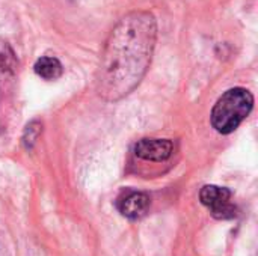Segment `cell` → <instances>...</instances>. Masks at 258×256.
Listing matches in <instances>:
<instances>
[{"instance_id": "6da1fadb", "label": "cell", "mask_w": 258, "mask_h": 256, "mask_svg": "<svg viewBox=\"0 0 258 256\" xmlns=\"http://www.w3.org/2000/svg\"><path fill=\"white\" fill-rule=\"evenodd\" d=\"M157 41V21L148 11H133L110 30L95 72V91L106 103L132 94L145 77Z\"/></svg>"}, {"instance_id": "7a4b0ae2", "label": "cell", "mask_w": 258, "mask_h": 256, "mask_svg": "<svg viewBox=\"0 0 258 256\" xmlns=\"http://www.w3.org/2000/svg\"><path fill=\"white\" fill-rule=\"evenodd\" d=\"M252 107V94L245 88H233L216 101L210 115L212 125L218 133L230 134L248 118Z\"/></svg>"}, {"instance_id": "ba28073f", "label": "cell", "mask_w": 258, "mask_h": 256, "mask_svg": "<svg viewBox=\"0 0 258 256\" xmlns=\"http://www.w3.org/2000/svg\"><path fill=\"white\" fill-rule=\"evenodd\" d=\"M17 69V59L8 42L0 41V72L14 74Z\"/></svg>"}, {"instance_id": "5b68a950", "label": "cell", "mask_w": 258, "mask_h": 256, "mask_svg": "<svg viewBox=\"0 0 258 256\" xmlns=\"http://www.w3.org/2000/svg\"><path fill=\"white\" fill-rule=\"evenodd\" d=\"M118 211L128 220H139L147 216L150 210V196L144 192L128 190L116 201Z\"/></svg>"}, {"instance_id": "8992f818", "label": "cell", "mask_w": 258, "mask_h": 256, "mask_svg": "<svg viewBox=\"0 0 258 256\" xmlns=\"http://www.w3.org/2000/svg\"><path fill=\"white\" fill-rule=\"evenodd\" d=\"M33 71L38 77L44 80H57L63 74V66L57 57L42 56L35 62Z\"/></svg>"}, {"instance_id": "3957f363", "label": "cell", "mask_w": 258, "mask_h": 256, "mask_svg": "<svg viewBox=\"0 0 258 256\" xmlns=\"http://www.w3.org/2000/svg\"><path fill=\"white\" fill-rule=\"evenodd\" d=\"M200 201L215 219L228 220L237 216V208L231 204V192L225 187L204 186L200 192Z\"/></svg>"}, {"instance_id": "277c9868", "label": "cell", "mask_w": 258, "mask_h": 256, "mask_svg": "<svg viewBox=\"0 0 258 256\" xmlns=\"http://www.w3.org/2000/svg\"><path fill=\"white\" fill-rule=\"evenodd\" d=\"M174 152V143L169 139H141L135 145V155L138 158L162 163L171 158Z\"/></svg>"}, {"instance_id": "52a82bcc", "label": "cell", "mask_w": 258, "mask_h": 256, "mask_svg": "<svg viewBox=\"0 0 258 256\" xmlns=\"http://www.w3.org/2000/svg\"><path fill=\"white\" fill-rule=\"evenodd\" d=\"M41 133H42V122L39 119L30 121L26 125V128L23 131V136H21V145H23V148L27 149V151L33 149V146L36 145V142H38V139L41 136Z\"/></svg>"}]
</instances>
